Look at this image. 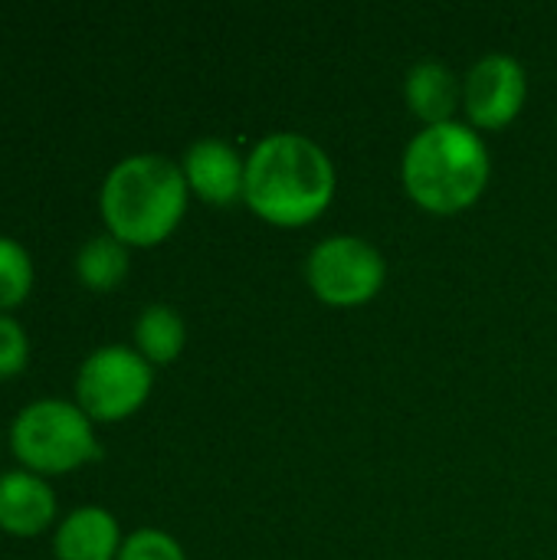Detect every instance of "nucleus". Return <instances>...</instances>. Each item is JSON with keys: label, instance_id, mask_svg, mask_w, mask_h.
Here are the masks:
<instances>
[{"label": "nucleus", "instance_id": "nucleus-10", "mask_svg": "<svg viewBox=\"0 0 557 560\" xmlns=\"http://www.w3.org/2000/svg\"><path fill=\"white\" fill-rule=\"evenodd\" d=\"M121 528L112 512L98 505H82L69 512L53 535L56 560H118Z\"/></svg>", "mask_w": 557, "mask_h": 560}, {"label": "nucleus", "instance_id": "nucleus-14", "mask_svg": "<svg viewBox=\"0 0 557 560\" xmlns=\"http://www.w3.org/2000/svg\"><path fill=\"white\" fill-rule=\"evenodd\" d=\"M33 289V259L13 240L0 233V312H13Z\"/></svg>", "mask_w": 557, "mask_h": 560}, {"label": "nucleus", "instance_id": "nucleus-12", "mask_svg": "<svg viewBox=\"0 0 557 560\" xmlns=\"http://www.w3.org/2000/svg\"><path fill=\"white\" fill-rule=\"evenodd\" d=\"M187 345V325L171 305H148L135 322V351L148 364H171Z\"/></svg>", "mask_w": 557, "mask_h": 560}, {"label": "nucleus", "instance_id": "nucleus-4", "mask_svg": "<svg viewBox=\"0 0 557 560\" xmlns=\"http://www.w3.org/2000/svg\"><path fill=\"white\" fill-rule=\"evenodd\" d=\"M10 450L26 472L66 476L98 459L92 420L69 400H33L10 427Z\"/></svg>", "mask_w": 557, "mask_h": 560}, {"label": "nucleus", "instance_id": "nucleus-11", "mask_svg": "<svg viewBox=\"0 0 557 560\" xmlns=\"http://www.w3.org/2000/svg\"><path fill=\"white\" fill-rule=\"evenodd\" d=\"M404 98L414 118L423 121V128L453 121L456 108L463 105V82L456 72L437 59L417 62L404 79Z\"/></svg>", "mask_w": 557, "mask_h": 560}, {"label": "nucleus", "instance_id": "nucleus-8", "mask_svg": "<svg viewBox=\"0 0 557 560\" xmlns=\"http://www.w3.org/2000/svg\"><path fill=\"white\" fill-rule=\"evenodd\" d=\"M184 180L190 194H197L210 207H233L243 200L246 187V158L220 138H200L184 151L181 161Z\"/></svg>", "mask_w": 557, "mask_h": 560}, {"label": "nucleus", "instance_id": "nucleus-1", "mask_svg": "<svg viewBox=\"0 0 557 560\" xmlns=\"http://www.w3.org/2000/svg\"><path fill=\"white\" fill-rule=\"evenodd\" d=\"M335 200V164L299 131H276L246 154L243 203L269 226L315 223Z\"/></svg>", "mask_w": 557, "mask_h": 560}, {"label": "nucleus", "instance_id": "nucleus-6", "mask_svg": "<svg viewBox=\"0 0 557 560\" xmlns=\"http://www.w3.org/2000/svg\"><path fill=\"white\" fill-rule=\"evenodd\" d=\"M387 279V262L378 246L361 236H328L305 259L312 295L332 308L368 305Z\"/></svg>", "mask_w": 557, "mask_h": 560}, {"label": "nucleus", "instance_id": "nucleus-15", "mask_svg": "<svg viewBox=\"0 0 557 560\" xmlns=\"http://www.w3.org/2000/svg\"><path fill=\"white\" fill-rule=\"evenodd\" d=\"M118 560H187L184 558V548L158 532V528H141L135 535H128L121 541V551H118Z\"/></svg>", "mask_w": 557, "mask_h": 560}, {"label": "nucleus", "instance_id": "nucleus-16", "mask_svg": "<svg viewBox=\"0 0 557 560\" xmlns=\"http://www.w3.org/2000/svg\"><path fill=\"white\" fill-rule=\"evenodd\" d=\"M26 361H30V338L23 325L13 315L0 312V381L23 374Z\"/></svg>", "mask_w": 557, "mask_h": 560}, {"label": "nucleus", "instance_id": "nucleus-7", "mask_svg": "<svg viewBox=\"0 0 557 560\" xmlns=\"http://www.w3.org/2000/svg\"><path fill=\"white\" fill-rule=\"evenodd\" d=\"M529 98V75L519 59L506 52L483 56L463 79V112L469 128L502 131L509 128Z\"/></svg>", "mask_w": 557, "mask_h": 560}, {"label": "nucleus", "instance_id": "nucleus-5", "mask_svg": "<svg viewBox=\"0 0 557 560\" xmlns=\"http://www.w3.org/2000/svg\"><path fill=\"white\" fill-rule=\"evenodd\" d=\"M154 387L151 364L125 345L95 348L76 374V407L92 423H118L138 413Z\"/></svg>", "mask_w": 557, "mask_h": 560}, {"label": "nucleus", "instance_id": "nucleus-3", "mask_svg": "<svg viewBox=\"0 0 557 560\" xmlns=\"http://www.w3.org/2000/svg\"><path fill=\"white\" fill-rule=\"evenodd\" d=\"M489 174V148L479 131L463 121L417 131L401 161L407 197L433 217L469 210L486 194Z\"/></svg>", "mask_w": 557, "mask_h": 560}, {"label": "nucleus", "instance_id": "nucleus-9", "mask_svg": "<svg viewBox=\"0 0 557 560\" xmlns=\"http://www.w3.org/2000/svg\"><path fill=\"white\" fill-rule=\"evenodd\" d=\"M56 522V492L26 469L0 472V532L13 538H36Z\"/></svg>", "mask_w": 557, "mask_h": 560}, {"label": "nucleus", "instance_id": "nucleus-2", "mask_svg": "<svg viewBox=\"0 0 557 560\" xmlns=\"http://www.w3.org/2000/svg\"><path fill=\"white\" fill-rule=\"evenodd\" d=\"M187 180L177 161L164 154L121 158L102 180L98 210L105 233L128 249H148L164 243L187 213Z\"/></svg>", "mask_w": 557, "mask_h": 560}, {"label": "nucleus", "instance_id": "nucleus-13", "mask_svg": "<svg viewBox=\"0 0 557 560\" xmlns=\"http://www.w3.org/2000/svg\"><path fill=\"white\" fill-rule=\"evenodd\" d=\"M128 246L112 233H95L82 243L76 256V276L92 292H112L128 276Z\"/></svg>", "mask_w": 557, "mask_h": 560}]
</instances>
